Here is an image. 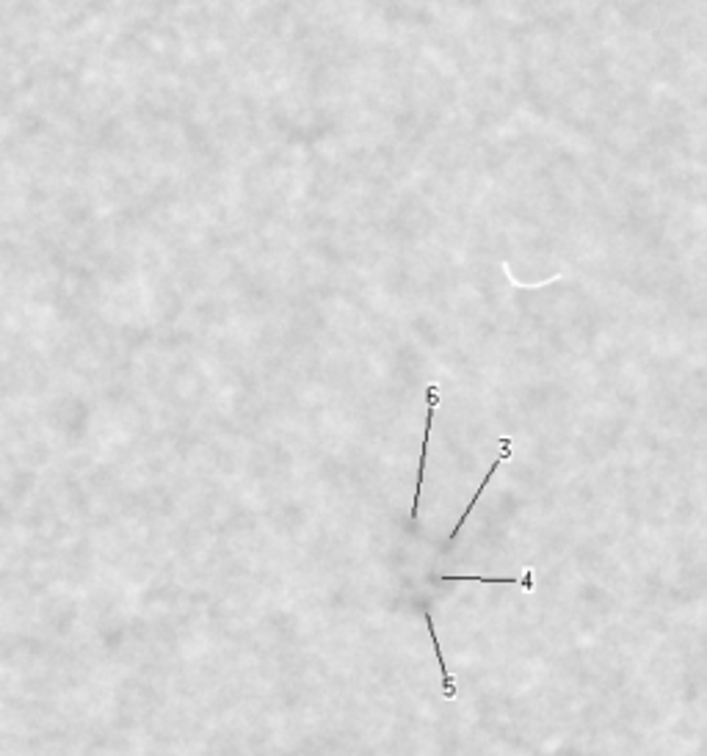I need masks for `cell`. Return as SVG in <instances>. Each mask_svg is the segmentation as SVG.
Returning <instances> with one entry per match:
<instances>
[{
    "label": "cell",
    "mask_w": 707,
    "mask_h": 756,
    "mask_svg": "<svg viewBox=\"0 0 707 756\" xmlns=\"http://www.w3.org/2000/svg\"><path fill=\"white\" fill-rule=\"evenodd\" d=\"M423 619H426V627H429V635H432V644L437 649V663H440V671H443V693L445 698H456V685H454V676L445 665V657H443V644H440V635H437V627H434V619H432V611L423 608Z\"/></svg>",
    "instance_id": "3"
},
{
    "label": "cell",
    "mask_w": 707,
    "mask_h": 756,
    "mask_svg": "<svg viewBox=\"0 0 707 756\" xmlns=\"http://www.w3.org/2000/svg\"><path fill=\"white\" fill-rule=\"evenodd\" d=\"M500 447H503V450H500V456H498V459L492 462V470L487 473V478L481 481V486H478V492L473 495V500H470V506L465 508V514L459 516V522H456V527L451 530V541H454V538L459 536V530L465 527V522H467V516L473 514V508L478 506V500H481V495L487 492V486H489V481H492V475H495V473L500 470V464H503V462H509V459H511V439H509V436H503V439H500Z\"/></svg>",
    "instance_id": "2"
},
{
    "label": "cell",
    "mask_w": 707,
    "mask_h": 756,
    "mask_svg": "<svg viewBox=\"0 0 707 756\" xmlns=\"http://www.w3.org/2000/svg\"><path fill=\"white\" fill-rule=\"evenodd\" d=\"M443 582H520L525 591H533V571L528 569L520 580H514V577H481V574H443L440 577Z\"/></svg>",
    "instance_id": "4"
},
{
    "label": "cell",
    "mask_w": 707,
    "mask_h": 756,
    "mask_svg": "<svg viewBox=\"0 0 707 756\" xmlns=\"http://www.w3.org/2000/svg\"><path fill=\"white\" fill-rule=\"evenodd\" d=\"M429 395V414H426V433H423V447H420V467H417V486H414V500H412V519H417L420 514V489H423V475H426V456H429V439H432V428H434V411L440 406V389L437 384H429L426 389Z\"/></svg>",
    "instance_id": "1"
}]
</instances>
